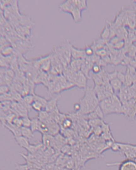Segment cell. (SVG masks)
<instances>
[{"label":"cell","instance_id":"4316f807","mask_svg":"<svg viewBox=\"0 0 136 170\" xmlns=\"http://www.w3.org/2000/svg\"><path fill=\"white\" fill-rule=\"evenodd\" d=\"M13 125H16L17 127H23V120L22 117H16L13 119L12 123Z\"/></svg>","mask_w":136,"mask_h":170},{"label":"cell","instance_id":"e575fe53","mask_svg":"<svg viewBox=\"0 0 136 170\" xmlns=\"http://www.w3.org/2000/svg\"><path fill=\"white\" fill-rule=\"evenodd\" d=\"M96 55L98 56H102V58H104L107 56V52L105 49L102 48L101 49H98L96 51Z\"/></svg>","mask_w":136,"mask_h":170},{"label":"cell","instance_id":"7a4b0ae2","mask_svg":"<svg viewBox=\"0 0 136 170\" xmlns=\"http://www.w3.org/2000/svg\"><path fill=\"white\" fill-rule=\"evenodd\" d=\"M87 78L81 71H79L76 72L73 83L76 87H78L79 88L86 89L87 88Z\"/></svg>","mask_w":136,"mask_h":170},{"label":"cell","instance_id":"1f68e13d","mask_svg":"<svg viewBox=\"0 0 136 170\" xmlns=\"http://www.w3.org/2000/svg\"><path fill=\"white\" fill-rule=\"evenodd\" d=\"M103 133H109V132H111L110 125V124H107L103 122V123L100 126Z\"/></svg>","mask_w":136,"mask_h":170},{"label":"cell","instance_id":"7bdbcfd3","mask_svg":"<svg viewBox=\"0 0 136 170\" xmlns=\"http://www.w3.org/2000/svg\"><path fill=\"white\" fill-rule=\"evenodd\" d=\"M78 170H80V169H78Z\"/></svg>","mask_w":136,"mask_h":170},{"label":"cell","instance_id":"f1b7e54d","mask_svg":"<svg viewBox=\"0 0 136 170\" xmlns=\"http://www.w3.org/2000/svg\"><path fill=\"white\" fill-rule=\"evenodd\" d=\"M39 146L38 145H29V146L26 148V149L31 154H34L39 149Z\"/></svg>","mask_w":136,"mask_h":170},{"label":"cell","instance_id":"83f0119b","mask_svg":"<svg viewBox=\"0 0 136 170\" xmlns=\"http://www.w3.org/2000/svg\"><path fill=\"white\" fill-rule=\"evenodd\" d=\"M84 51L85 54L87 57H91L94 54V50L91 46H86Z\"/></svg>","mask_w":136,"mask_h":170},{"label":"cell","instance_id":"603a6c76","mask_svg":"<svg viewBox=\"0 0 136 170\" xmlns=\"http://www.w3.org/2000/svg\"><path fill=\"white\" fill-rule=\"evenodd\" d=\"M72 125V121L69 118H65L63 121L62 122V125L65 129H68L71 127Z\"/></svg>","mask_w":136,"mask_h":170},{"label":"cell","instance_id":"e0dca14e","mask_svg":"<svg viewBox=\"0 0 136 170\" xmlns=\"http://www.w3.org/2000/svg\"><path fill=\"white\" fill-rule=\"evenodd\" d=\"M92 79L95 84V86H101L104 85L103 79L100 73L99 74H93Z\"/></svg>","mask_w":136,"mask_h":170},{"label":"cell","instance_id":"ab89813d","mask_svg":"<svg viewBox=\"0 0 136 170\" xmlns=\"http://www.w3.org/2000/svg\"><path fill=\"white\" fill-rule=\"evenodd\" d=\"M55 164L53 163H49L45 167L46 170H55Z\"/></svg>","mask_w":136,"mask_h":170},{"label":"cell","instance_id":"4dcf8cb0","mask_svg":"<svg viewBox=\"0 0 136 170\" xmlns=\"http://www.w3.org/2000/svg\"><path fill=\"white\" fill-rule=\"evenodd\" d=\"M91 70L94 74H99L102 71V69L98 64L95 63L92 66Z\"/></svg>","mask_w":136,"mask_h":170},{"label":"cell","instance_id":"7c38bea8","mask_svg":"<svg viewBox=\"0 0 136 170\" xmlns=\"http://www.w3.org/2000/svg\"><path fill=\"white\" fill-rule=\"evenodd\" d=\"M21 136H23L28 139H32V138L34 137V132H32L30 128L23 127L21 128Z\"/></svg>","mask_w":136,"mask_h":170},{"label":"cell","instance_id":"60d3db41","mask_svg":"<svg viewBox=\"0 0 136 170\" xmlns=\"http://www.w3.org/2000/svg\"><path fill=\"white\" fill-rule=\"evenodd\" d=\"M73 109L76 112L79 113L80 112V109H81V106H80V105L79 102L78 103H76L75 104H74V105H73Z\"/></svg>","mask_w":136,"mask_h":170},{"label":"cell","instance_id":"2e32d148","mask_svg":"<svg viewBox=\"0 0 136 170\" xmlns=\"http://www.w3.org/2000/svg\"><path fill=\"white\" fill-rule=\"evenodd\" d=\"M39 125H40V121L38 119V118H34L32 119L30 129H32L33 132L35 131H39Z\"/></svg>","mask_w":136,"mask_h":170},{"label":"cell","instance_id":"d6a6232c","mask_svg":"<svg viewBox=\"0 0 136 170\" xmlns=\"http://www.w3.org/2000/svg\"><path fill=\"white\" fill-rule=\"evenodd\" d=\"M124 45H125L124 40H123V39H121L118 42H117L116 44L114 45L113 47L115 49H120L123 48Z\"/></svg>","mask_w":136,"mask_h":170},{"label":"cell","instance_id":"30bf717a","mask_svg":"<svg viewBox=\"0 0 136 170\" xmlns=\"http://www.w3.org/2000/svg\"><path fill=\"white\" fill-rule=\"evenodd\" d=\"M73 4L78 8L79 10L82 11L87 9V2L86 1H80V0H73L72 1Z\"/></svg>","mask_w":136,"mask_h":170},{"label":"cell","instance_id":"d4e9b609","mask_svg":"<svg viewBox=\"0 0 136 170\" xmlns=\"http://www.w3.org/2000/svg\"><path fill=\"white\" fill-rule=\"evenodd\" d=\"M22 120H23V127L30 128L31 123H32V119H30L28 116L22 117Z\"/></svg>","mask_w":136,"mask_h":170},{"label":"cell","instance_id":"d6986e66","mask_svg":"<svg viewBox=\"0 0 136 170\" xmlns=\"http://www.w3.org/2000/svg\"><path fill=\"white\" fill-rule=\"evenodd\" d=\"M49 118V113L46 111L43 110L42 111L39 112L38 115V119L41 122H45Z\"/></svg>","mask_w":136,"mask_h":170},{"label":"cell","instance_id":"d590c367","mask_svg":"<svg viewBox=\"0 0 136 170\" xmlns=\"http://www.w3.org/2000/svg\"><path fill=\"white\" fill-rule=\"evenodd\" d=\"M117 78L120 80L121 82L123 85L125 83V80H126V75H124L123 73L121 72H117Z\"/></svg>","mask_w":136,"mask_h":170},{"label":"cell","instance_id":"5bb4252c","mask_svg":"<svg viewBox=\"0 0 136 170\" xmlns=\"http://www.w3.org/2000/svg\"><path fill=\"white\" fill-rule=\"evenodd\" d=\"M111 36L110 27L109 25L106 24L104 26L100 34V38L104 40H107Z\"/></svg>","mask_w":136,"mask_h":170},{"label":"cell","instance_id":"9c48e42d","mask_svg":"<svg viewBox=\"0 0 136 170\" xmlns=\"http://www.w3.org/2000/svg\"><path fill=\"white\" fill-rule=\"evenodd\" d=\"M14 139L20 147L23 148L25 149H26L30 145L29 139L23 136L14 137Z\"/></svg>","mask_w":136,"mask_h":170},{"label":"cell","instance_id":"b9f144b4","mask_svg":"<svg viewBox=\"0 0 136 170\" xmlns=\"http://www.w3.org/2000/svg\"><path fill=\"white\" fill-rule=\"evenodd\" d=\"M29 170H40V169H30Z\"/></svg>","mask_w":136,"mask_h":170},{"label":"cell","instance_id":"484cf974","mask_svg":"<svg viewBox=\"0 0 136 170\" xmlns=\"http://www.w3.org/2000/svg\"><path fill=\"white\" fill-rule=\"evenodd\" d=\"M7 57L0 56V68H7L9 66V62L7 60Z\"/></svg>","mask_w":136,"mask_h":170},{"label":"cell","instance_id":"7402d4cb","mask_svg":"<svg viewBox=\"0 0 136 170\" xmlns=\"http://www.w3.org/2000/svg\"><path fill=\"white\" fill-rule=\"evenodd\" d=\"M10 92V87L8 85H0V95H7Z\"/></svg>","mask_w":136,"mask_h":170},{"label":"cell","instance_id":"ac0fdd59","mask_svg":"<svg viewBox=\"0 0 136 170\" xmlns=\"http://www.w3.org/2000/svg\"><path fill=\"white\" fill-rule=\"evenodd\" d=\"M103 120L100 119H96L93 120H90L88 121L89 125L91 127L94 128L98 126H101L102 123H103Z\"/></svg>","mask_w":136,"mask_h":170},{"label":"cell","instance_id":"836d02e7","mask_svg":"<svg viewBox=\"0 0 136 170\" xmlns=\"http://www.w3.org/2000/svg\"><path fill=\"white\" fill-rule=\"evenodd\" d=\"M16 170H29V167L27 164H16Z\"/></svg>","mask_w":136,"mask_h":170},{"label":"cell","instance_id":"8d00e7d4","mask_svg":"<svg viewBox=\"0 0 136 170\" xmlns=\"http://www.w3.org/2000/svg\"><path fill=\"white\" fill-rule=\"evenodd\" d=\"M117 71H114L113 72H111V73H107V77H108V78L109 79L110 82L113 79L117 78Z\"/></svg>","mask_w":136,"mask_h":170},{"label":"cell","instance_id":"9a60e30c","mask_svg":"<svg viewBox=\"0 0 136 170\" xmlns=\"http://www.w3.org/2000/svg\"><path fill=\"white\" fill-rule=\"evenodd\" d=\"M0 52H1V55L4 57H9L11 56L13 53V47L8 45L3 47Z\"/></svg>","mask_w":136,"mask_h":170},{"label":"cell","instance_id":"4fadbf2b","mask_svg":"<svg viewBox=\"0 0 136 170\" xmlns=\"http://www.w3.org/2000/svg\"><path fill=\"white\" fill-rule=\"evenodd\" d=\"M110 83L113 89L114 92H119L123 85L120 80L117 78L111 80Z\"/></svg>","mask_w":136,"mask_h":170},{"label":"cell","instance_id":"cb8c5ba5","mask_svg":"<svg viewBox=\"0 0 136 170\" xmlns=\"http://www.w3.org/2000/svg\"><path fill=\"white\" fill-rule=\"evenodd\" d=\"M94 111L97 115L98 118L100 119H102V120H103L104 118V114L102 109L101 108L100 106V104L95 108Z\"/></svg>","mask_w":136,"mask_h":170},{"label":"cell","instance_id":"277c9868","mask_svg":"<svg viewBox=\"0 0 136 170\" xmlns=\"http://www.w3.org/2000/svg\"><path fill=\"white\" fill-rule=\"evenodd\" d=\"M71 53L72 60H80L86 58V56L84 53V49H79L71 45Z\"/></svg>","mask_w":136,"mask_h":170},{"label":"cell","instance_id":"3957f363","mask_svg":"<svg viewBox=\"0 0 136 170\" xmlns=\"http://www.w3.org/2000/svg\"><path fill=\"white\" fill-rule=\"evenodd\" d=\"M119 170H136V162L127 159L118 163Z\"/></svg>","mask_w":136,"mask_h":170},{"label":"cell","instance_id":"44dd1931","mask_svg":"<svg viewBox=\"0 0 136 170\" xmlns=\"http://www.w3.org/2000/svg\"><path fill=\"white\" fill-rule=\"evenodd\" d=\"M31 108L34 110L38 112L42 111L43 110V109H44V108L42 104H41L38 101H35L32 103V104L31 105Z\"/></svg>","mask_w":136,"mask_h":170},{"label":"cell","instance_id":"8fae6325","mask_svg":"<svg viewBox=\"0 0 136 170\" xmlns=\"http://www.w3.org/2000/svg\"><path fill=\"white\" fill-rule=\"evenodd\" d=\"M22 101L23 102V104L26 106V108L29 110V108H27V106L28 108H31V105L34 101V96L32 94L25 96L23 97Z\"/></svg>","mask_w":136,"mask_h":170},{"label":"cell","instance_id":"6da1fadb","mask_svg":"<svg viewBox=\"0 0 136 170\" xmlns=\"http://www.w3.org/2000/svg\"><path fill=\"white\" fill-rule=\"evenodd\" d=\"M81 106L79 112L81 115L87 114L94 110L100 104V101L94 92V88L87 87L84 92V96L79 101Z\"/></svg>","mask_w":136,"mask_h":170},{"label":"cell","instance_id":"f35d334b","mask_svg":"<svg viewBox=\"0 0 136 170\" xmlns=\"http://www.w3.org/2000/svg\"><path fill=\"white\" fill-rule=\"evenodd\" d=\"M6 75H9L11 78H13L15 76V73L12 69H8L6 71Z\"/></svg>","mask_w":136,"mask_h":170},{"label":"cell","instance_id":"ba28073f","mask_svg":"<svg viewBox=\"0 0 136 170\" xmlns=\"http://www.w3.org/2000/svg\"><path fill=\"white\" fill-rule=\"evenodd\" d=\"M3 127H5L8 130H9V131H10L12 133V134H13L14 137L21 136V128L17 127L16 125H13L12 123H11V124L5 123Z\"/></svg>","mask_w":136,"mask_h":170},{"label":"cell","instance_id":"52a82bcc","mask_svg":"<svg viewBox=\"0 0 136 170\" xmlns=\"http://www.w3.org/2000/svg\"><path fill=\"white\" fill-rule=\"evenodd\" d=\"M81 12H82L81 11H80L78 9V8H77L73 5V7L72 8V10H71L70 14H71L73 20L75 23H78L81 21V19H82Z\"/></svg>","mask_w":136,"mask_h":170},{"label":"cell","instance_id":"5b68a950","mask_svg":"<svg viewBox=\"0 0 136 170\" xmlns=\"http://www.w3.org/2000/svg\"><path fill=\"white\" fill-rule=\"evenodd\" d=\"M61 96H58V97H54L48 100L47 104L46 106L45 111L48 113H51L52 112L58 109V99H60Z\"/></svg>","mask_w":136,"mask_h":170},{"label":"cell","instance_id":"8992f818","mask_svg":"<svg viewBox=\"0 0 136 170\" xmlns=\"http://www.w3.org/2000/svg\"><path fill=\"white\" fill-rule=\"evenodd\" d=\"M73 7V5L72 3V1L68 0V1H65L62 3L60 4V5L58 6V9L62 12L70 14V12Z\"/></svg>","mask_w":136,"mask_h":170},{"label":"cell","instance_id":"74e56055","mask_svg":"<svg viewBox=\"0 0 136 170\" xmlns=\"http://www.w3.org/2000/svg\"><path fill=\"white\" fill-rule=\"evenodd\" d=\"M93 132H94V134L95 135H97V136H100L103 133L100 126H98V127L93 128Z\"/></svg>","mask_w":136,"mask_h":170},{"label":"cell","instance_id":"ffe728a7","mask_svg":"<svg viewBox=\"0 0 136 170\" xmlns=\"http://www.w3.org/2000/svg\"><path fill=\"white\" fill-rule=\"evenodd\" d=\"M34 101H38L41 104H42L44 108V109H45L48 100H47L45 98L41 96H39V95L34 94Z\"/></svg>","mask_w":136,"mask_h":170},{"label":"cell","instance_id":"f546056e","mask_svg":"<svg viewBox=\"0 0 136 170\" xmlns=\"http://www.w3.org/2000/svg\"><path fill=\"white\" fill-rule=\"evenodd\" d=\"M102 137L104 139V140L107 141H114V139L113 137L112 136V134H111V132H109V133H102Z\"/></svg>","mask_w":136,"mask_h":170}]
</instances>
